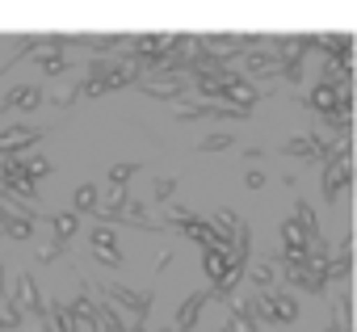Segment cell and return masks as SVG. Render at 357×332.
Segmentation results:
<instances>
[{"label": "cell", "instance_id": "1", "mask_svg": "<svg viewBox=\"0 0 357 332\" xmlns=\"http://www.w3.org/2000/svg\"><path fill=\"white\" fill-rule=\"evenodd\" d=\"M353 181V164L349 160H328V169H324V202H336Z\"/></svg>", "mask_w": 357, "mask_h": 332}, {"label": "cell", "instance_id": "2", "mask_svg": "<svg viewBox=\"0 0 357 332\" xmlns=\"http://www.w3.org/2000/svg\"><path fill=\"white\" fill-rule=\"evenodd\" d=\"M223 101L248 114V110L257 105V89H252V84H244V80H240L236 72H227V76H223Z\"/></svg>", "mask_w": 357, "mask_h": 332}, {"label": "cell", "instance_id": "3", "mask_svg": "<svg viewBox=\"0 0 357 332\" xmlns=\"http://www.w3.org/2000/svg\"><path fill=\"white\" fill-rule=\"evenodd\" d=\"M9 307H17L22 315H26V311H38V315L47 311V303L38 299V286H34V278H30V273H22V278H17V290H13Z\"/></svg>", "mask_w": 357, "mask_h": 332}, {"label": "cell", "instance_id": "4", "mask_svg": "<svg viewBox=\"0 0 357 332\" xmlns=\"http://www.w3.org/2000/svg\"><path fill=\"white\" fill-rule=\"evenodd\" d=\"M43 139V130L38 126H9V130H0V156H13V151H22V147H30V143H38Z\"/></svg>", "mask_w": 357, "mask_h": 332}, {"label": "cell", "instance_id": "5", "mask_svg": "<svg viewBox=\"0 0 357 332\" xmlns=\"http://www.w3.org/2000/svg\"><path fill=\"white\" fill-rule=\"evenodd\" d=\"M307 240H311V236H307L298 223H290V219L282 223V244H286V257H290V261H307Z\"/></svg>", "mask_w": 357, "mask_h": 332}, {"label": "cell", "instance_id": "6", "mask_svg": "<svg viewBox=\"0 0 357 332\" xmlns=\"http://www.w3.org/2000/svg\"><path fill=\"white\" fill-rule=\"evenodd\" d=\"M211 294H190L185 303H181V311H176V324H172V332H194V324H198V311H202V303H206Z\"/></svg>", "mask_w": 357, "mask_h": 332}, {"label": "cell", "instance_id": "7", "mask_svg": "<svg viewBox=\"0 0 357 332\" xmlns=\"http://www.w3.org/2000/svg\"><path fill=\"white\" fill-rule=\"evenodd\" d=\"M38 101H43V89L38 84H22V89H13L0 105H5V110H34Z\"/></svg>", "mask_w": 357, "mask_h": 332}, {"label": "cell", "instance_id": "8", "mask_svg": "<svg viewBox=\"0 0 357 332\" xmlns=\"http://www.w3.org/2000/svg\"><path fill=\"white\" fill-rule=\"evenodd\" d=\"M63 47H68V38H51V43H47V51H43V59H38L47 76H59V72L68 68V63H63Z\"/></svg>", "mask_w": 357, "mask_h": 332}, {"label": "cell", "instance_id": "9", "mask_svg": "<svg viewBox=\"0 0 357 332\" xmlns=\"http://www.w3.org/2000/svg\"><path fill=\"white\" fill-rule=\"evenodd\" d=\"M202 265H206V278L219 286V282L227 278V269H231V252H223V248H206V261H202Z\"/></svg>", "mask_w": 357, "mask_h": 332}, {"label": "cell", "instance_id": "10", "mask_svg": "<svg viewBox=\"0 0 357 332\" xmlns=\"http://www.w3.org/2000/svg\"><path fill=\"white\" fill-rule=\"evenodd\" d=\"M93 252H97V257H114V252H118V232H114L109 223L93 227Z\"/></svg>", "mask_w": 357, "mask_h": 332}, {"label": "cell", "instance_id": "11", "mask_svg": "<svg viewBox=\"0 0 357 332\" xmlns=\"http://www.w3.org/2000/svg\"><path fill=\"white\" fill-rule=\"evenodd\" d=\"M286 156H324V147H319L315 135H298V139L286 143Z\"/></svg>", "mask_w": 357, "mask_h": 332}, {"label": "cell", "instance_id": "12", "mask_svg": "<svg viewBox=\"0 0 357 332\" xmlns=\"http://www.w3.org/2000/svg\"><path fill=\"white\" fill-rule=\"evenodd\" d=\"M109 303H122V307H130L135 315H147V294H135V290H109Z\"/></svg>", "mask_w": 357, "mask_h": 332}, {"label": "cell", "instance_id": "13", "mask_svg": "<svg viewBox=\"0 0 357 332\" xmlns=\"http://www.w3.org/2000/svg\"><path fill=\"white\" fill-rule=\"evenodd\" d=\"M202 47H206V55H215V59L223 63V55H236L244 43H240V38H206Z\"/></svg>", "mask_w": 357, "mask_h": 332}, {"label": "cell", "instance_id": "14", "mask_svg": "<svg viewBox=\"0 0 357 332\" xmlns=\"http://www.w3.org/2000/svg\"><path fill=\"white\" fill-rule=\"evenodd\" d=\"M278 63H282V59H278V55H269V51H261V55H257V51H252V55H248V63H244V68H248V76H265V72H273V68H278Z\"/></svg>", "mask_w": 357, "mask_h": 332}, {"label": "cell", "instance_id": "15", "mask_svg": "<svg viewBox=\"0 0 357 332\" xmlns=\"http://www.w3.org/2000/svg\"><path fill=\"white\" fill-rule=\"evenodd\" d=\"M273 319H278V324H290V319H298V299H290V294H278V299H273Z\"/></svg>", "mask_w": 357, "mask_h": 332}, {"label": "cell", "instance_id": "16", "mask_svg": "<svg viewBox=\"0 0 357 332\" xmlns=\"http://www.w3.org/2000/svg\"><path fill=\"white\" fill-rule=\"evenodd\" d=\"M97 198H101V194H97V186H93V181H89V186H80V190H76V198H72L76 215H80V211H97V206H101Z\"/></svg>", "mask_w": 357, "mask_h": 332}, {"label": "cell", "instance_id": "17", "mask_svg": "<svg viewBox=\"0 0 357 332\" xmlns=\"http://www.w3.org/2000/svg\"><path fill=\"white\" fill-rule=\"evenodd\" d=\"M294 223H298L307 236H315V232H319V219H315V211H311L307 202H298V206H294Z\"/></svg>", "mask_w": 357, "mask_h": 332}, {"label": "cell", "instance_id": "18", "mask_svg": "<svg viewBox=\"0 0 357 332\" xmlns=\"http://www.w3.org/2000/svg\"><path fill=\"white\" fill-rule=\"evenodd\" d=\"M51 223H55V240H59V244L76 236V211H72V215H55Z\"/></svg>", "mask_w": 357, "mask_h": 332}, {"label": "cell", "instance_id": "19", "mask_svg": "<svg viewBox=\"0 0 357 332\" xmlns=\"http://www.w3.org/2000/svg\"><path fill=\"white\" fill-rule=\"evenodd\" d=\"M185 89V80H155V84H147V97H176Z\"/></svg>", "mask_w": 357, "mask_h": 332}, {"label": "cell", "instance_id": "20", "mask_svg": "<svg viewBox=\"0 0 357 332\" xmlns=\"http://www.w3.org/2000/svg\"><path fill=\"white\" fill-rule=\"evenodd\" d=\"M22 164H26V177H30V181H38V177L51 173V160H47V156H30V160H22Z\"/></svg>", "mask_w": 357, "mask_h": 332}, {"label": "cell", "instance_id": "21", "mask_svg": "<svg viewBox=\"0 0 357 332\" xmlns=\"http://www.w3.org/2000/svg\"><path fill=\"white\" fill-rule=\"evenodd\" d=\"M130 177H135V164H126V160H122V164H114V169H109V181H114V190H122V186H126Z\"/></svg>", "mask_w": 357, "mask_h": 332}, {"label": "cell", "instance_id": "22", "mask_svg": "<svg viewBox=\"0 0 357 332\" xmlns=\"http://www.w3.org/2000/svg\"><path fill=\"white\" fill-rule=\"evenodd\" d=\"M227 143H231V130H223V135H206L198 147H202V151H219V147H227Z\"/></svg>", "mask_w": 357, "mask_h": 332}, {"label": "cell", "instance_id": "23", "mask_svg": "<svg viewBox=\"0 0 357 332\" xmlns=\"http://www.w3.org/2000/svg\"><path fill=\"white\" fill-rule=\"evenodd\" d=\"M248 282H252V286H269V282H273V269H269V265H252V269H248Z\"/></svg>", "mask_w": 357, "mask_h": 332}, {"label": "cell", "instance_id": "24", "mask_svg": "<svg viewBox=\"0 0 357 332\" xmlns=\"http://www.w3.org/2000/svg\"><path fill=\"white\" fill-rule=\"evenodd\" d=\"M9 194H22V198H34V194H38V181H30V177H22L17 186H9Z\"/></svg>", "mask_w": 357, "mask_h": 332}, {"label": "cell", "instance_id": "25", "mask_svg": "<svg viewBox=\"0 0 357 332\" xmlns=\"http://www.w3.org/2000/svg\"><path fill=\"white\" fill-rule=\"evenodd\" d=\"M244 181H248V190H261V186H265V173H261V169H252Z\"/></svg>", "mask_w": 357, "mask_h": 332}, {"label": "cell", "instance_id": "26", "mask_svg": "<svg viewBox=\"0 0 357 332\" xmlns=\"http://www.w3.org/2000/svg\"><path fill=\"white\" fill-rule=\"evenodd\" d=\"M155 194H160V198H168V194H172V177H164V181H155Z\"/></svg>", "mask_w": 357, "mask_h": 332}, {"label": "cell", "instance_id": "27", "mask_svg": "<svg viewBox=\"0 0 357 332\" xmlns=\"http://www.w3.org/2000/svg\"><path fill=\"white\" fill-rule=\"evenodd\" d=\"M126 332H143V324H135V328H126Z\"/></svg>", "mask_w": 357, "mask_h": 332}, {"label": "cell", "instance_id": "28", "mask_svg": "<svg viewBox=\"0 0 357 332\" xmlns=\"http://www.w3.org/2000/svg\"><path fill=\"white\" fill-rule=\"evenodd\" d=\"M223 332H227V328H223Z\"/></svg>", "mask_w": 357, "mask_h": 332}]
</instances>
